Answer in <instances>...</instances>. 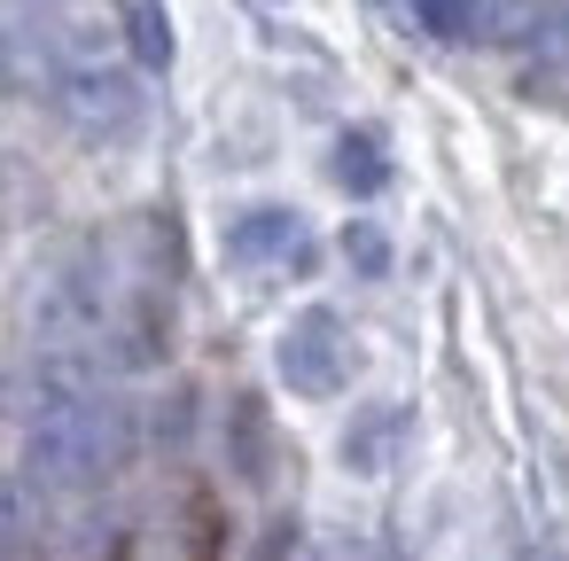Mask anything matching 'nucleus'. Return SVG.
<instances>
[{"instance_id":"20e7f679","label":"nucleus","mask_w":569,"mask_h":561,"mask_svg":"<svg viewBox=\"0 0 569 561\" xmlns=\"http://www.w3.org/2000/svg\"><path fill=\"white\" fill-rule=\"evenodd\" d=\"M227 258L234 266H305L312 242H305V219L289 203H250L227 219Z\"/></svg>"},{"instance_id":"7ed1b4c3","label":"nucleus","mask_w":569,"mask_h":561,"mask_svg":"<svg viewBox=\"0 0 569 561\" xmlns=\"http://www.w3.org/2000/svg\"><path fill=\"white\" fill-rule=\"evenodd\" d=\"M273 374H281L297 398H343L351 374H359V343H351V328H343L328 304H305V312L281 328V343H273Z\"/></svg>"},{"instance_id":"f257e3e1","label":"nucleus","mask_w":569,"mask_h":561,"mask_svg":"<svg viewBox=\"0 0 569 561\" xmlns=\"http://www.w3.org/2000/svg\"><path fill=\"white\" fill-rule=\"evenodd\" d=\"M9 421L24 437V468L48 491H102L133 460V413L87 374L79 351H40L9 382Z\"/></svg>"},{"instance_id":"9d476101","label":"nucleus","mask_w":569,"mask_h":561,"mask_svg":"<svg viewBox=\"0 0 569 561\" xmlns=\"http://www.w3.org/2000/svg\"><path fill=\"white\" fill-rule=\"evenodd\" d=\"M382 561H390V553H382Z\"/></svg>"},{"instance_id":"1a4fd4ad","label":"nucleus","mask_w":569,"mask_h":561,"mask_svg":"<svg viewBox=\"0 0 569 561\" xmlns=\"http://www.w3.org/2000/svg\"><path fill=\"white\" fill-rule=\"evenodd\" d=\"M343 258H351L359 273H390V242H382V227L351 219V227H343Z\"/></svg>"},{"instance_id":"423d86ee","label":"nucleus","mask_w":569,"mask_h":561,"mask_svg":"<svg viewBox=\"0 0 569 561\" xmlns=\"http://www.w3.org/2000/svg\"><path fill=\"white\" fill-rule=\"evenodd\" d=\"M413 17H421V32H437V40H476L483 0H413Z\"/></svg>"},{"instance_id":"6e6552de","label":"nucleus","mask_w":569,"mask_h":561,"mask_svg":"<svg viewBox=\"0 0 569 561\" xmlns=\"http://www.w3.org/2000/svg\"><path fill=\"white\" fill-rule=\"evenodd\" d=\"M398 429H406L398 413H367V421H359V429L343 437V460H351V468H382V460H390V437H398Z\"/></svg>"},{"instance_id":"0eeeda50","label":"nucleus","mask_w":569,"mask_h":561,"mask_svg":"<svg viewBox=\"0 0 569 561\" xmlns=\"http://www.w3.org/2000/svg\"><path fill=\"white\" fill-rule=\"evenodd\" d=\"M133 56L149 63V71H164L172 63V24H164V9H157V0H133Z\"/></svg>"},{"instance_id":"39448f33","label":"nucleus","mask_w":569,"mask_h":561,"mask_svg":"<svg viewBox=\"0 0 569 561\" xmlns=\"http://www.w3.org/2000/svg\"><path fill=\"white\" fill-rule=\"evenodd\" d=\"M336 188L343 196H382L390 188V157H382L375 133H343L336 141Z\"/></svg>"},{"instance_id":"f03ea898","label":"nucleus","mask_w":569,"mask_h":561,"mask_svg":"<svg viewBox=\"0 0 569 561\" xmlns=\"http://www.w3.org/2000/svg\"><path fill=\"white\" fill-rule=\"evenodd\" d=\"M56 110H63V126L87 133V141H126V133L141 126V87H133V71L110 63V56H63V63H56Z\"/></svg>"}]
</instances>
